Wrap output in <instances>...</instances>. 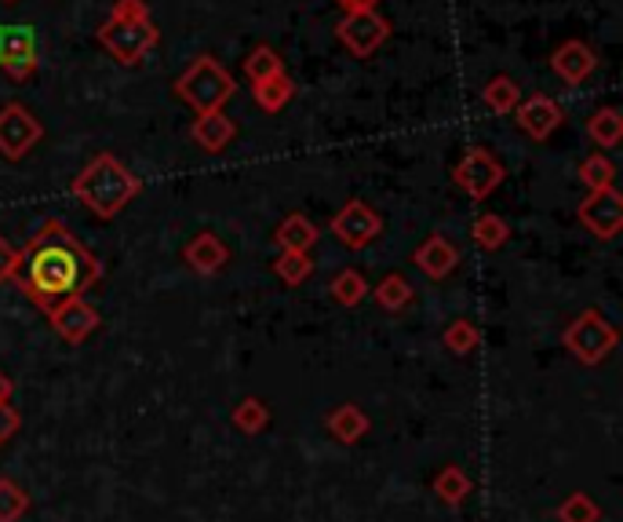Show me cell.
Returning <instances> with one entry per match:
<instances>
[{"mask_svg": "<svg viewBox=\"0 0 623 522\" xmlns=\"http://www.w3.org/2000/svg\"><path fill=\"white\" fill-rule=\"evenodd\" d=\"M103 278V264L84 248L62 219H44L41 231L19 248V289L44 315L59 304L77 300Z\"/></svg>", "mask_w": 623, "mask_h": 522, "instance_id": "1", "label": "cell"}, {"mask_svg": "<svg viewBox=\"0 0 623 522\" xmlns=\"http://www.w3.org/2000/svg\"><path fill=\"white\" fill-rule=\"evenodd\" d=\"M143 191V180L121 165L114 154H98L73 180V197L98 219H114Z\"/></svg>", "mask_w": 623, "mask_h": 522, "instance_id": "2", "label": "cell"}, {"mask_svg": "<svg viewBox=\"0 0 623 522\" xmlns=\"http://www.w3.org/2000/svg\"><path fill=\"white\" fill-rule=\"evenodd\" d=\"M233 92H238L233 89V78L211 55H197L176 81V95L186 106H194L197 114L222 110L233 99Z\"/></svg>", "mask_w": 623, "mask_h": 522, "instance_id": "3", "label": "cell"}, {"mask_svg": "<svg viewBox=\"0 0 623 522\" xmlns=\"http://www.w3.org/2000/svg\"><path fill=\"white\" fill-rule=\"evenodd\" d=\"M160 30L154 19H106L98 27V44L114 55L121 66H135L143 62L149 48H157Z\"/></svg>", "mask_w": 623, "mask_h": 522, "instance_id": "4", "label": "cell"}, {"mask_svg": "<svg viewBox=\"0 0 623 522\" xmlns=\"http://www.w3.org/2000/svg\"><path fill=\"white\" fill-rule=\"evenodd\" d=\"M616 329L598 315V310H583L580 318L569 321L565 329V347L580 358L583 366H598L602 358L616 347Z\"/></svg>", "mask_w": 623, "mask_h": 522, "instance_id": "5", "label": "cell"}, {"mask_svg": "<svg viewBox=\"0 0 623 522\" xmlns=\"http://www.w3.org/2000/svg\"><path fill=\"white\" fill-rule=\"evenodd\" d=\"M335 37H340V44L351 55L368 59V55H376L380 48L386 44V37H391V22H386L376 8L346 11V16L335 22Z\"/></svg>", "mask_w": 623, "mask_h": 522, "instance_id": "6", "label": "cell"}, {"mask_svg": "<svg viewBox=\"0 0 623 522\" xmlns=\"http://www.w3.org/2000/svg\"><path fill=\"white\" fill-rule=\"evenodd\" d=\"M41 140H44V124L41 117H33L30 106L8 103L0 110V154L8 161H22Z\"/></svg>", "mask_w": 623, "mask_h": 522, "instance_id": "7", "label": "cell"}, {"mask_svg": "<svg viewBox=\"0 0 623 522\" xmlns=\"http://www.w3.org/2000/svg\"><path fill=\"white\" fill-rule=\"evenodd\" d=\"M41 59H37V33L27 22H4L0 27V70L11 81H30Z\"/></svg>", "mask_w": 623, "mask_h": 522, "instance_id": "8", "label": "cell"}, {"mask_svg": "<svg viewBox=\"0 0 623 522\" xmlns=\"http://www.w3.org/2000/svg\"><path fill=\"white\" fill-rule=\"evenodd\" d=\"M503 176H507L503 165L489 151H485V146H470V151L459 157L456 168H453L456 186H459V191H467L475 202H485V197H489L496 186L503 183Z\"/></svg>", "mask_w": 623, "mask_h": 522, "instance_id": "9", "label": "cell"}, {"mask_svg": "<svg viewBox=\"0 0 623 522\" xmlns=\"http://www.w3.org/2000/svg\"><path fill=\"white\" fill-rule=\"evenodd\" d=\"M577 219L588 227L594 238L613 242L623 231V197L616 186H605V191H588V197L577 208Z\"/></svg>", "mask_w": 623, "mask_h": 522, "instance_id": "10", "label": "cell"}, {"mask_svg": "<svg viewBox=\"0 0 623 522\" xmlns=\"http://www.w3.org/2000/svg\"><path fill=\"white\" fill-rule=\"evenodd\" d=\"M383 219L372 205L365 202H346L340 213L332 216V234L340 238L346 248H365L380 238Z\"/></svg>", "mask_w": 623, "mask_h": 522, "instance_id": "11", "label": "cell"}, {"mask_svg": "<svg viewBox=\"0 0 623 522\" xmlns=\"http://www.w3.org/2000/svg\"><path fill=\"white\" fill-rule=\"evenodd\" d=\"M515 121H518V129L529 135V140L536 143H543V140H551V135L562 129V106L554 103L551 95H529V99H521V103L515 106Z\"/></svg>", "mask_w": 623, "mask_h": 522, "instance_id": "12", "label": "cell"}, {"mask_svg": "<svg viewBox=\"0 0 623 522\" xmlns=\"http://www.w3.org/2000/svg\"><path fill=\"white\" fill-rule=\"evenodd\" d=\"M48 321H52V329L59 332L62 340L84 344L98 329V310L84 300V296H77V300H66V304L48 310Z\"/></svg>", "mask_w": 623, "mask_h": 522, "instance_id": "13", "label": "cell"}, {"mask_svg": "<svg viewBox=\"0 0 623 522\" xmlns=\"http://www.w3.org/2000/svg\"><path fill=\"white\" fill-rule=\"evenodd\" d=\"M551 70L562 78L565 84H583L598 70V55L591 52L583 41H565L554 48L551 55Z\"/></svg>", "mask_w": 623, "mask_h": 522, "instance_id": "14", "label": "cell"}, {"mask_svg": "<svg viewBox=\"0 0 623 522\" xmlns=\"http://www.w3.org/2000/svg\"><path fill=\"white\" fill-rule=\"evenodd\" d=\"M413 259H416V267L423 270V275L434 278V282H442V278H448L456 270L459 248L448 242L445 234H430V238L413 253Z\"/></svg>", "mask_w": 623, "mask_h": 522, "instance_id": "15", "label": "cell"}, {"mask_svg": "<svg viewBox=\"0 0 623 522\" xmlns=\"http://www.w3.org/2000/svg\"><path fill=\"white\" fill-rule=\"evenodd\" d=\"M183 259L197 270V275H219V270L230 264V248L222 245L211 231H201V234H194V238L186 242Z\"/></svg>", "mask_w": 623, "mask_h": 522, "instance_id": "16", "label": "cell"}, {"mask_svg": "<svg viewBox=\"0 0 623 522\" xmlns=\"http://www.w3.org/2000/svg\"><path fill=\"white\" fill-rule=\"evenodd\" d=\"M190 135H194V143L201 146V151L219 154V151H227V146L233 143V135H238V124L222 114V110H208V114H197Z\"/></svg>", "mask_w": 623, "mask_h": 522, "instance_id": "17", "label": "cell"}, {"mask_svg": "<svg viewBox=\"0 0 623 522\" xmlns=\"http://www.w3.org/2000/svg\"><path fill=\"white\" fill-rule=\"evenodd\" d=\"M318 227L314 219H307L303 213H292L281 219V227L273 231V242H278L281 248H292V253H310V248L318 245Z\"/></svg>", "mask_w": 623, "mask_h": 522, "instance_id": "18", "label": "cell"}, {"mask_svg": "<svg viewBox=\"0 0 623 522\" xmlns=\"http://www.w3.org/2000/svg\"><path fill=\"white\" fill-rule=\"evenodd\" d=\"M252 95H256L259 110H267V114H281V110L292 103L295 84H292L289 73H273V78L252 84Z\"/></svg>", "mask_w": 623, "mask_h": 522, "instance_id": "19", "label": "cell"}, {"mask_svg": "<svg viewBox=\"0 0 623 522\" xmlns=\"http://www.w3.org/2000/svg\"><path fill=\"white\" fill-rule=\"evenodd\" d=\"M481 103H485V110H489V114H496V117L515 114V106L521 103V89H518V81H515V78H507V73H500V78H492V81L481 89Z\"/></svg>", "mask_w": 623, "mask_h": 522, "instance_id": "20", "label": "cell"}, {"mask_svg": "<svg viewBox=\"0 0 623 522\" xmlns=\"http://www.w3.org/2000/svg\"><path fill=\"white\" fill-rule=\"evenodd\" d=\"M325 428H329L340 442H357L361 434H368V417L361 413L354 402H346V406L332 409V413L325 417Z\"/></svg>", "mask_w": 623, "mask_h": 522, "instance_id": "21", "label": "cell"}, {"mask_svg": "<svg viewBox=\"0 0 623 522\" xmlns=\"http://www.w3.org/2000/svg\"><path fill=\"white\" fill-rule=\"evenodd\" d=\"M588 135L594 146H620L623 140V114L616 106H602L588 117Z\"/></svg>", "mask_w": 623, "mask_h": 522, "instance_id": "22", "label": "cell"}, {"mask_svg": "<svg viewBox=\"0 0 623 522\" xmlns=\"http://www.w3.org/2000/svg\"><path fill=\"white\" fill-rule=\"evenodd\" d=\"M470 238H475L478 248H485V253H496V248H503L507 238H510V227L503 216L496 213H485L478 216L475 223H470Z\"/></svg>", "mask_w": 623, "mask_h": 522, "instance_id": "23", "label": "cell"}, {"mask_svg": "<svg viewBox=\"0 0 623 522\" xmlns=\"http://www.w3.org/2000/svg\"><path fill=\"white\" fill-rule=\"evenodd\" d=\"M372 296H376V304L383 307V310H405L408 304H413V285H408L402 275H386L376 289H368Z\"/></svg>", "mask_w": 623, "mask_h": 522, "instance_id": "24", "label": "cell"}, {"mask_svg": "<svg viewBox=\"0 0 623 522\" xmlns=\"http://www.w3.org/2000/svg\"><path fill=\"white\" fill-rule=\"evenodd\" d=\"M273 73H284V59L273 52L270 44H256L245 59V78L256 84V81L273 78Z\"/></svg>", "mask_w": 623, "mask_h": 522, "instance_id": "25", "label": "cell"}, {"mask_svg": "<svg viewBox=\"0 0 623 522\" xmlns=\"http://www.w3.org/2000/svg\"><path fill=\"white\" fill-rule=\"evenodd\" d=\"M273 270L284 285H303L310 275H314V259L310 253H292V248H281V256L273 259Z\"/></svg>", "mask_w": 623, "mask_h": 522, "instance_id": "26", "label": "cell"}, {"mask_svg": "<svg viewBox=\"0 0 623 522\" xmlns=\"http://www.w3.org/2000/svg\"><path fill=\"white\" fill-rule=\"evenodd\" d=\"M332 296H335V304H343V307H357V304L368 296V282H365V275H361V270H354V267L340 270V275L332 278Z\"/></svg>", "mask_w": 623, "mask_h": 522, "instance_id": "27", "label": "cell"}, {"mask_svg": "<svg viewBox=\"0 0 623 522\" xmlns=\"http://www.w3.org/2000/svg\"><path fill=\"white\" fill-rule=\"evenodd\" d=\"M580 183L588 191H605V186H616V165L605 154H591L580 161Z\"/></svg>", "mask_w": 623, "mask_h": 522, "instance_id": "28", "label": "cell"}, {"mask_svg": "<svg viewBox=\"0 0 623 522\" xmlns=\"http://www.w3.org/2000/svg\"><path fill=\"white\" fill-rule=\"evenodd\" d=\"M270 424V409L263 399H245L233 409V428L245 431V434H259Z\"/></svg>", "mask_w": 623, "mask_h": 522, "instance_id": "29", "label": "cell"}, {"mask_svg": "<svg viewBox=\"0 0 623 522\" xmlns=\"http://www.w3.org/2000/svg\"><path fill=\"white\" fill-rule=\"evenodd\" d=\"M27 508H30L27 490H22L19 482L0 475V522H19L27 515Z\"/></svg>", "mask_w": 623, "mask_h": 522, "instance_id": "30", "label": "cell"}, {"mask_svg": "<svg viewBox=\"0 0 623 522\" xmlns=\"http://www.w3.org/2000/svg\"><path fill=\"white\" fill-rule=\"evenodd\" d=\"M434 490H438V497L445 504H464V497L470 493V479L456 464H448L442 475L434 479Z\"/></svg>", "mask_w": 623, "mask_h": 522, "instance_id": "31", "label": "cell"}, {"mask_svg": "<svg viewBox=\"0 0 623 522\" xmlns=\"http://www.w3.org/2000/svg\"><path fill=\"white\" fill-rule=\"evenodd\" d=\"M442 340H445V347H448L453 355H470V351L478 347V326H475L470 318H456L453 326L445 329Z\"/></svg>", "mask_w": 623, "mask_h": 522, "instance_id": "32", "label": "cell"}, {"mask_svg": "<svg viewBox=\"0 0 623 522\" xmlns=\"http://www.w3.org/2000/svg\"><path fill=\"white\" fill-rule=\"evenodd\" d=\"M598 515H602V512H598V504L591 501L588 493H572L569 501L558 508V519H562V522H598Z\"/></svg>", "mask_w": 623, "mask_h": 522, "instance_id": "33", "label": "cell"}, {"mask_svg": "<svg viewBox=\"0 0 623 522\" xmlns=\"http://www.w3.org/2000/svg\"><path fill=\"white\" fill-rule=\"evenodd\" d=\"M19 270V248L8 238H0V282H11Z\"/></svg>", "mask_w": 623, "mask_h": 522, "instance_id": "34", "label": "cell"}, {"mask_svg": "<svg viewBox=\"0 0 623 522\" xmlns=\"http://www.w3.org/2000/svg\"><path fill=\"white\" fill-rule=\"evenodd\" d=\"M110 19H149V4L146 0H114Z\"/></svg>", "mask_w": 623, "mask_h": 522, "instance_id": "35", "label": "cell"}, {"mask_svg": "<svg viewBox=\"0 0 623 522\" xmlns=\"http://www.w3.org/2000/svg\"><path fill=\"white\" fill-rule=\"evenodd\" d=\"M19 424H22V420H19V409L11 406V402H0V446H4L11 434L19 431Z\"/></svg>", "mask_w": 623, "mask_h": 522, "instance_id": "36", "label": "cell"}, {"mask_svg": "<svg viewBox=\"0 0 623 522\" xmlns=\"http://www.w3.org/2000/svg\"><path fill=\"white\" fill-rule=\"evenodd\" d=\"M11 391H15V380H11L4 369H0V402H11Z\"/></svg>", "mask_w": 623, "mask_h": 522, "instance_id": "37", "label": "cell"}, {"mask_svg": "<svg viewBox=\"0 0 623 522\" xmlns=\"http://www.w3.org/2000/svg\"><path fill=\"white\" fill-rule=\"evenodd\" d=\"M343 11H365V8H376V0H335Z\"/></svg>", "mask_w": 623, "mask_h": 522, "instance_id": "38", "label": "cell"}, {"mask_svg": "<svg viewBox=\"0 0 623 522\" xmlns=\"http://www.w3.org/2000/svg\"><path fill=\"white\" fill-rule=\"evenodd\" d=\"M4 4H15V0H4Z\"/></svg>", "mask_w": 623, "mask_h": 522, "instance_id": "39", "label": "cell"}]
</instances>
